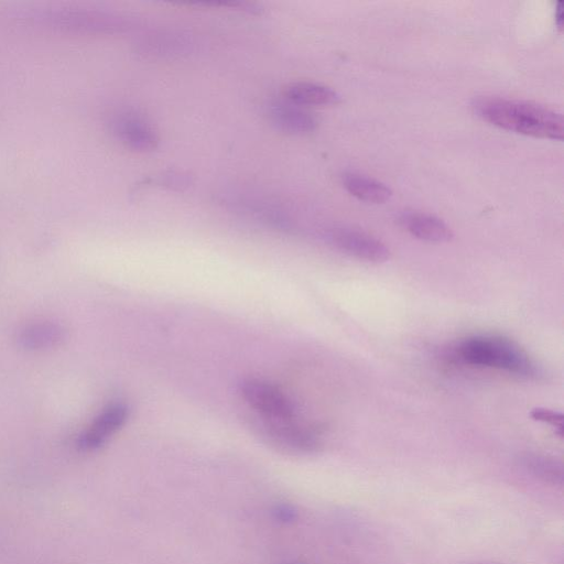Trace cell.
<instances>
[{"label": "cell", "mask_w": 564, "mask_h": 564, "mask_svg": "<svg viewBox=\"0 0 564 564\" xmlns=\"http://www.w3.org/2000/svg\"><path fill=\"white\" fill-rule=\"evenodd\" d=\"M115 132L129 149L138 153H148L158 147L159 136L156 129L143 115L125 113L115 122Z\"/></svg>", "instance_id": "7"}, {"label": "cell", "mask_w": 564, "mask_h": 564, "mask_svg": "<svg viewBox=\"0 0 564 564\" xmlns=\"http://www.w3.org/2000/svg\"><path fill=\"white\" fill-rule=\"evenodd\" d=\"M287 101L302 107L334 105L341 102L338 92L327 85L312 82H295L284 89Z\"/></svg>", "instance_id": "11"}, {"label": "cell", "mask_w": 564, "mask_h": 564, "mask_svg": "<svg viewBox=\"0 0 564 564\" xmlns=\"http://www.w3.org/2000/svg\"><path fill=\"white\" fill-rule=\"evenodd\" d=\"M255 426L260 435L279 449L292 453H312L320 448L316 431L298 425L295 420L280 421L257 417Z\"/></svg>", "instance_id": "4"}, {"label": "cell", "mask_w": 564, "mask_h": 564, "mask_svg": "<svg viewBox=\"0 0 564 564\" xmlns=\"http://www.w3.org/2000/svg\"><path fill=\"white\" fill-rule=\"evenodd\" d=\"M344 188L353 197L373 204H383L392 198L393 192L385 183L376 179L360 175V173L346 172L342 177Z\"/></svg>", "instance_id": "12"}, {"label": "cell", "mask_w": 564, "mask_h": 564, "mask_svg": "<svg viewBox=\"0 0 564 564\" xmlns=\"http://www.w3.org/2000/svg\"><path fill=\"white\" fill-rule=\"evenodd\" d=\"M524 464L538 479L552 485H562L563 468L559 461L545 455L531 454L524 459Z\"/></svg>", "instance_id": "13"}, {"label": "cell", "mask_w": 564, "mask_h": 564, "mask_svg": "<svg viewBox=\"0 0 564 564\" xmlns=\"http://www.w3.org/2000/svg\"><path fill=\"white\" fill-rule=\"evenodd\" d=\"M331 237L334 245L342 252L364 262L381 264L387 262L390 257L389 248L372 235L340 229L334 231Z\"/></svg>", "instance_id": "6"}, {"label": "cell", "mask_w": 564, "mask_h": 564, "mask_svg": "<svg viewBox=\"0 0 564 564\" xmlns=\"http://www.w3.org/2000/svg\"><path fill=\"white\" fill-rule=\"evenodd\" d=\"M460 359L477 367L496 368L520 377L537 378L538 366L511 340L501 336H471L458 346Z\"/></svg>", "instance_id": "2"}, {"label": "cell", "mask_w": 564, "mask_h": 564, "mask_svg": "<svg viewBox=\"0 0 564 564\" xmlns=\"http://www.w3.org/2000/svg\"><path fill=\"white\" fill-rule=\"evenodd\" d=\"M129 416V409L123 403L104 408L86 427L77 439V447L84 452L100 449L116 432L121 430Z\"/></svg>", "instance_id": "5"}, {"label": "cell", "mask_w": 564, "mask_h": 564, "mask_svg": "<svg viewBox=\"0 0 564 564\" xmlns=\"http://www.w3.org/2000/svg\"><path fill=\"white\" fill-rule=\"evenodd\" d=\"M474 113L494 126L526 136L562 140L563 116L533 102L483 96L472 103Z\"/></svg>", "instance_id": "1"}, {"label": "cell", "mask_w": 564, "mask_h": 564, "mask_svg": "<svg viewBox=\"0 0 564 564\" xmlns=\"http://www.w3.org/2000/svg\"><path fill=\"white\" fill-rule=\"evenodd\" d=\"M531 417L536 421L548 423V425L558 429L559 436L562 437L564 418L560 412L547 408H536L531 411Z\"/></svg>", "instance_id": "14"}, {"label": "cell", "mask_w": 564, "mask_h": 564, "mask_svg": "<svg viewBox=\"0 0 564 564\" xmlns=\"http://www.w3.org/2000/svg\"><path fill=\"white\" fill-rule=\"evenodd\" d=\"M68 339L69 330L62 323L51 320L28 323L17 334L18 345L32 352L56 349Z\"/></svg>", "instance_id": "8"}, {"label": "cell", "mask_w": 564, "mask_h": 564, "mask_svg": "<svg viewBox=\"0 0 564 564\" xmlns=\"http://www.w3.org/2000/svg\"><path fill=\"white\" fill-rule=\"evenodd\" d=\"M400 223L407 232L421 241L440 244L448 243L453 238V232L448 224L435 215L408 212L401 215Z\"/></svg>", "instance_id": "10"}, {"label": "cell", "mask_w": 564, "mask_h": 564, "mask_svg": "<svg viewBox=\"0 0 564 564\" xmlns=\"http://www.w3.org/2000/svg\"><path fill=\"white\" fill-rule=\"evenodd\" d=\"M562 2H559L556 7V24L560 29L563 27V6Z\"/></svg>", "instance_id": "16"}, {"label": "cell", "mask_w": 564, "mask_h": 564, "mask_svg": "<svg viewBox=\"0 0 564 564\" xmlns=\"http://www.w3.org/2000/svg\"><path fill=\"white\" fill-rule=\"evenodd\" d=\"M273 515L279 523L282 524H292L298 519L297 509L290 504H279L276 505L273 511Z\"/></svg>", "instance_id": "15"}, {"label": "cell", "mask_w": 564, "mask_h": 564, "mask_svg": "<svg viewBox=\"0 0 564 564\" xmlns=\"http://www.w3.org/2000/svg\"><path fill=\"white\" fill-rule=\"evenodd\" d=\"M269 121L279 132L288 135H307L318 126L316 116L305 107L289 101H278L269 107Z\"/></svg>", "instance_id": "9"}, {"label": "cell", "mask_w": 564, "mask_h": 564, "mask_svg": "<svg viewBox=\"0 0 564 564\" xmlns=\"http://www.w3.org/2000/svg\"><path fill=\"white\" fill-rule=\"evenodd\" d=\"M241 395L259 418L280 421L296 418L291 400L278 387L262 379H245L241 384Z\"/></svg>", "instance_id": "3"}]
</instances>
